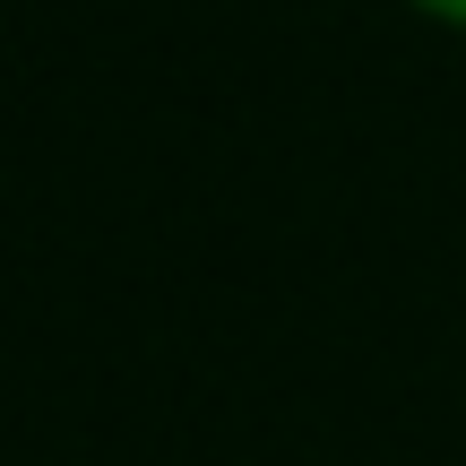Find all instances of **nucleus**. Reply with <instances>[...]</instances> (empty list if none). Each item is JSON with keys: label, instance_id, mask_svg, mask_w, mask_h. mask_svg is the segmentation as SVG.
Returning a JSON list of instances; mask_svg holds the SVG:
<instances>
[{"label": "nucleus", "instance_id": "f257e3e1", "mask_svg": "<svg viewBox=\"0 0 466 466\" xmlns=\"http://www.w3.org/2000/svg\"><path fill=\"white\" fill-rule=\"evenodd\" d=\"M406 9H423L432 26H450V35H466V0H406Z\"/></svg>", "mask_w": 466, "mask_h": 466}]
</instances>
